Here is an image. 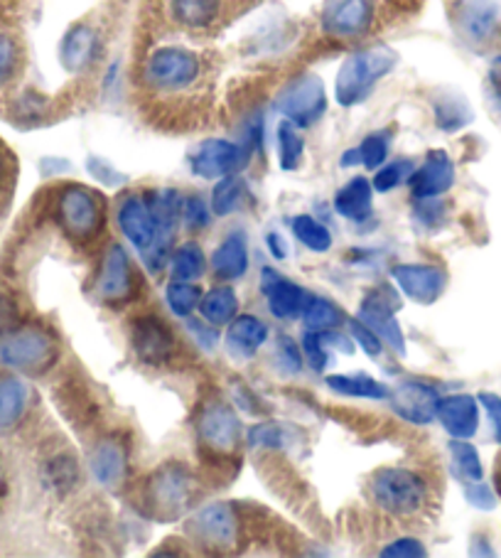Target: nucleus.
<instances>
[{
  "instance_id": "1",
  "label": "nucleus",
  "mask_w": 501,
  "mask_h": 558,
  "mask_svg": "<svg viewBox=\"0 0 501 558\" xmlns=\"http://www.w3.org/2000/svg\"><path fill=\"white\" fill-rule=\"evenodd\" d=\"M371 505L393 519H416L430 507V480L416 468H379L366 483Z\"/></svg>"
},
{
  "instance_id": "2",
  "label": "nucleus",
  "mask_w": 501,
  "mask_h": 558,
  "mask_svg": "<svg viewBox=\"0 0 501 558\" xmlns=\"http://www.w3.org/2000/svg\"><path fill=\"white\" fill-rule=\"evenodd\" d=\"M50 211L60 232L74 244H91L106 225V202L82 182H64L50 192Z\"/></svg>"
},
{
  "instance_id": "3",
  "label": "nucleus",
  "mask_w": 501,
  "mask_h": 558,
  "mask_svg": "<svg viewBox=\"0 0 501 558\" xmlns=\"http://www.w3.org/2000/svg\"><path fill=\"white\" fill-rule=\"evenodd\" d=\"M396 64L399 54L387 45L362 47V50L346 54L334 80V101L342 109H354L364 104L383 76L396 70Z\"/></svg>"
},
{
  "instance_id": "4",
  "label": "nucleus",
  "mask_w": 501,
  "mask_h": 558,
  "mask_svg": "<svg viewBox=\"0 0 501 558\" xmlns=\"http://www.w3.org/2000/svg\"><path fill=\"white\" fill-rule=\"evenodd\" d=\"M60 360V340L47 325L23 320L0 335V364L25 377H42Z\"/></svg>"
},
{
  "instance_id": "5",
  "label": "nucleus",
  "mask_w": 501,
  "mask_h": 558,
  "mask_svg": "<svg viewBox=\"0 0 501 558\" xmlns=\"http://www.w3.org/2000/svg\"><path fill=\"white\" fill-rule=\"evenodd\" d=\"M205 76V60L201 54L182 45H160L148 52L140 64V84L150 94L175 96L185 94Z\"/></svg>"
},
{
  "instance_id": "6",
  "label": "nucleus",
  "mask_w": 501,
  "mask_h": 558,
  "mask_svg": "<svg viewBox=\"0 0 501 558\" xmlns=\"http://www.w3.org/2000/svg\"><path fill=\"white\" fill-rule=\"evenodd\" d=\"M199 483L195 473L182 463L160 465L156 473L148 477V485L143 489L146 507L152 517L170 522L185 512H190L197 499Z\"/></svg>"
},
{
  "instance_id": "7",
  "label": "nucleus",
  "mask_w": 501,
  "mask_h": 558,
  "mask_svg": "<svg viewBox=\"0 0 501 558\" xmlns=\"http://www.w3.org/2000/svg\"><path fill=\"white\" fill-rule=\"evenodd\" d=\"M273 109L283 119L295 123L297 129H313L325 119L330 109V96H327L325 82L313 72L295 74L278 89L273 99Z\"/></svg>"
},
{
  "instance_id": "8",
  "label": "nucleus",
  "mask_w": 501,
  "mask_h": 558,
  "mask_svg": "<svg viewBox=\"0 0 501 558\" xmlns=\"http://www.w3.org/2000/svg\"><path fill=\"white\" fill-rule=\"evenodd\" d=\"M195 433L199 448L215 458H231L246 438L239 413L221 399H207L197 409Z\"/></svg>"
},
{
  "instance_id": "9",
  "label": "nucleus",
  "mask_w": 501,
  "mask_h": 558,
  "mask_svg": "<svg viewBox=\"0 0 501 558\" xmlns=\"http://www.w3.org/2000/svg\"><path fill=\"white\" fill-rule=\"evenodd\" d=\"M138 288V274L133 266L129 252L119 242H109L103 246L99 266H96L94 278V295L99 298V303L106 307H125L133 303Z\"/></svg>"
},
{
  "instance_id": "10",
  "label": "nucleus",
  "mask_w": 501,
  "mask_h": 558,
  "mask_svg": "<svg viewBox=\"0 0 501 558\" xmlns=\"http://www.w3.org/2000/svg\"><path fill=\"white\" fill-rule=\"evenodd\" d=\"M379 0H327L320 31L334 43H362L379 25Z\"/></svg>"
},
{
  "instance_id": "11",
  "label": "nucleus",
  "mask_w": 501,
  "mask_h": 558,
  "mask_svg": "<svg viewBox=\"0 0 501 558\" xmlns=\"http://www.w3.org/2000/svg\"><path fill=\"white\" fill-rule=\"evenodd\" d=\"M250 160H254V153L244 143L229 138H205L190 150L187 166L195 178L217 182L229 175H241L250 166Z\"/></svg>"
},
{
  "instance_id": "12",
  "label": "nucleus",
  "mask_w": 501,
  "mask_h": 558,
  "mask_svg": "<svg viewBox=\"0 0 501 558\" xmlns=\"http://www.w3.org/2000/svg\"><path fill=\"white\" fill-rule=\"evenodd\" d=\"M115 225H119L125 242L136 248L140 262H146L158 248V225L143 190L123 192L115 202Z\"/></svg>"
},
{
  "instance_id": "13",
  "label": "nucleus",
  "mask_w": 501,
  "mask_h": 558,
  "mask_svg": "<svg viewBox=\"0 0 501 558\" xmlns=\"http://www.w3.org/2000/svg\"><path fill=\"white\" fill-rule=\"evenodd\" d=\"M131 350L146 367L160 369L175 360L178 335L156 313H140L131 320Z\"/></svg>"
},
{
  "instance_id": "14",
  "label": "nucleus",
  "mask_w": 501,
  "mask_h": 558,
  "mask_svg": "<svg viewBox=\"0 0 501 558\" xmlns=\"http://www.w3.org/2000/svg\"><path fill=\"white\" fill-rule=\"evenodd\" d=\"M187 526L192 538L199 546L211 548V551H231V548L239 546L241 519L236 509L227 502H211L197 509Z\"/></svg>"
},
{
  "instance_id": "15",
  "label": "nucleus",
  "mask_w": 501,
  "mask_h": 558,
  "mask_svg": "<svg viewBox=\"0 0 501 558\" xmlns=\"http://www.w3.org/2000/svg\"><path fill=\"white\" fill-rule=\"evenodd\" d=\"M399 307L401 301L393 295V288L379 286L364 295L356 317H359L366 327H371V330L379 335V340L383 344H389V350L396 354H406V335H403V327L396 317Z\"/></svg>"
},
{
  "instance_id": "16",
  "label": "nucleus",
  "mask_w": 501,
  "mask_h": 558,
  "mask_svg": "<svg viewBox=\"0 0 501 558\" xmlns=\"http://www.w3.org/2000/svg\"><path fill=\"white\" fill-rule=\"evenodd\" d=\"M438 389L423 379H401L396 387L389 389L391 411L411 426H430L438 416Z\"/></svg>"
},
{
  "instance_id": "17",
  "label": "nucleus",
  "mask_w": 501,
  "mask_h": 558,
  "mask_svg": "<svg viewBox=\"0 0 501 558\" xmlns=\"http://www.w3.org/2000/svg\"><path fill=\"white\" fill-rule=\"evenodd\" d=\"M103 52V40L99 27L91 23H74L66 27L60 45H57V60L72 76H84L94 70Z\"/></svg>"
},
{
  "instance_id": "18",
  "label": "nucleus",
  "mask_w": 501,
  "mask_h": 558,
  "mask_svg": "<svg viewBox=\"0 0 501 558\" xmlns=\"http://www.w3.org/2000/svg\"><path fill=\"white\" fill-rule=\"evenodd\" d=\"M391 278L399 291L418 305H432L448 288L445 268L432 264H396Z\"/></svg>"
},
{
  "instance_id": "19",
  "label": "nucleus",
  "mask_w": 501,
  "mask_h": 558,
  "mask_svg": "<svg viewBox=\"0 0 501 558\" xmlns=\"http://www.w3.org/2000/svg\"><path fill=\"white\" fill-rule=\"evenodd\" d=\"M261 293L266 295L268 313L281 323L301 320L305 305L310 301V291H307V288L281 276L276 268L268 266L261 271Z\"/></svg>"
},
{
  "instance_id": "20",
  "label": "nucleus",
  "mask_w": 501,
  "mask_h": 558,
  "mask_svg": "<svg viewBox=\"0 0 501 558\" xmlns=\"http://www.w3.org/2000/svg\"><path fill=\"white\" fill-rule=\"evenodd\" d=\"M131 450L119 436H103L94 442L89 453V473L106 489H119L129 480Z\"/></svg>"
},
{
  "instance_id": "21",
  "label": "nucleus",
  "mask_w": 501,
  "mask_h": 558,
  "mask_svg": "<svg viewBox=\"0 0 501 558\" xmlns=\"http://www.w3.org/2000/svg\"><path fill=\"white\" fill-rule=\"evenodd\" d=\"M33 409V389L21 374L0 367V438L23 428Z\"/></svg>"
},
{
  "instance_id": "22",
  "label": "nucleus",
  "mask_w": 501,
  "mask_h": 558,
  "mask_svg": "<svg viewBox=\"0 0 501 558\" xmlns=\"http://www.w3.org/2000/svg\"><path fill=\"white\" fill-rule=\"evenodd\" d=\"M457 178L455 162L448 156L445 150H430L426 160L416 166L413 175L408 178V192L413 199H430V197H442L445 192L452 190Z\"/></svg>"
},
{
  "instance_id": "23",
  "label": "nucleus",
  "mask_w": 501,
  "mask_h": 558,
  "mask_svg": "<svg viewBox=\"0 0 501 558\" xmlns=\"http://www.w3.org/2000/svg\"><path fill=\"white\" fill-rule=\"evenodd\" d=\"M452 21L469 43H487L499 25L497 0H455Z\"/></svg>"
},
{
  "instance_id": "24",
  "label": "nucleus",
  "mask_w": 501,
  "mask_h": 558,
  "mask_svg": "<svg viewBox=\"0 0 501 558\" xmlns=\"http://www.w3.org/2000/svg\"><path fill=\"white\" fill-rule=\"evenodd\" d=\"M250 266V252H248V236L246 232H229L221 242L217 244L215 252L209 258V268L221 283H234L241 281L248 274Z\"/></svg>"
},
{
  "instance_id": "25",
  "label": "nucleus",
  "mask_w": 501,
  "mask_h": 558,
  "mask_svg": "<svg viewBox=\"0 0 501 558\" xmlns=\"http://www.w3.org/2000/svg\"><path fill=\"white\" fill-rule=\"evenodd\" d=\"M442 430L452 438L469 440L479 430V403L469 393H450L440 397L438 416Z\"/></svg>"
},
{
  "instance_id": "26",
  "label": "nucleus",
  "mask_w": 501,
  "mask_h": 558,
  "mask_svg": "<svg viewBox=\"0 0 501 558\" xmlns=\"http://www.w3.org/2000/svg\"><path fill=\"white\" fill-rule=\"evenodd\" d=\"M271 338V330L254 313H241L227 325V350L236 360H254Z\"/></svg>"
},
{
  "instance_id": "27",
  "label": "nucleus",
  "mask_w": 501,
  "mask_h": 558,
  "mask_svg": "<svg viewBox=\"0 0 501 558\" xmlns=\"http://www.w3.org/2000/svg\"><path fill=\"white\" fill-rule=\"evenodd\" d=\"M334 211L354 225H364L374 215V185L369 178L354 175L337 190L334 195Z\"/></svg>"
},
{
  "instance_id": "28",
  "label": "nucleus",
  "mask_w": 501,
  "mask_h": 558,
  "mask_svg": "<svg viewBox=\"0 0 501 558\" xmlns=\"http://www.w3.org/2000/svg\"><path fill=\"white\" fill-rule=\"evenodd\" d=\"M221 0H168L170 23L190 33H205L221 17Z\"/></svg>"
},
{
  "instance_id": "29",
  "label": "nucleus",
  "mask_w": 501,
  "mask_h": 558,
  "mask_svg": "<svg viewBox=\"0 0 501 558\" xmlns=\"http://www.w3.org/2000/svg\"><path fill=\"white\" fill-rule=\"evenodd\" d=\"M248 197H250V190L244 175L221 178L215 182V187H211V197H209L211 215L219 219L236 215V211H241L248 205Z\"/></svg>"
},
{
  "instance_id": "30",
  "label": "nucleus",
  "mask_w": 501,
  "mask_h": 558,
  "mask_svg": "<svg viewBox=\"0 0 501 558\" xmlns=\"http://www.w3.org/2000/svg\"><path fill=\"white\" fill-rule=\"evenodd\" d=\"M207 268H209V262H207L205 248H201V244L195 242V239H187V242H182L172 248L168 271H170V278H175V281L197 283L199 278L207 274Z\"/></svg>"
},
{
  "instance_id": "31",
  "label": "nucleus",
  "mask_w": 501,
  "mask_h": 558,
  "mask_svg": "<svg viewBox=\"0 0 501 558\" xmlns=\"http://www.w3.org/2000/svg\"><path fill=\"white\" fill-rule=\"evenodd\" d=\"M327 389L332 393H340V397L350 399H371V401H383L389 399V387L381 384L379 379L369 377V374L356 372V374H330L325 379Z\"/></svg>"
},
{
  "instance_id": "32",
  "label": "nucleus",
  "mask_w": 501,
  "mask_h": 558,
  "mask_svg": "<svg viewBox=\"0 0 501 558\" xmlns=\"http://www.w3.org/2000/svg\"><path fill=\"white\" fill-rule=\"evenodd\" d=\"M239 295L231 286H211L209 291L201 293V301H199V317L201 320H207L209 325L221 327V325H229L234 317L239 315Z\"/></svg>"
},
{
  "instance_id": "33",
  "label": "nucleus",
  "mask_w": 501,
  "mask_h": 558,
  "mask_svg": "<svg viewBox=\"0 0 501 558\" xmlns=\"http://www.w3.org/2000/svg\"><path fill=\"white\" fill-rule=\"evenodd\" d=\"M301 320L305 325V330L327 332V330H340L342 325H346V313L342 311L340 303L332 301V298L310 293V301H307Z\"/></svg>"
},
{
  "instance_id": "34",
  "label": "nucleus",
  "mask_w": 501,
  "mask_h": 558,
  "mask_svg": "<svg viewBox=\"0 0 501 558\" xmlns=\"http://www.w3.org/2000/svg\"><path fill=\"white\" fill-rule=\"evenodd\" d=\"M432 119L442 133H457L472 121V109L462 96L448 92L432 99Z\"/></svg>"
},
{
  "instance_id": "35",
  "label": "nucleus",
  "mask_w": 501,
  "mask_h": 558,
  "mask_svg": "<svg viewBox=\"0 0 501 558\" xmlns=\"http://www.w3.org/2000/svg\"><path fill=\"white\" fill-rule=\"evenodd\" d=\"M288 225H291L293 236L307 248V252H313V254L332 252L334 236H332L330 229H327L317 217L305 215V211H303V215L291 217Z\"/></svg>"
},
{
  "instance_id": "36",
  "label": "nucleus",
  "mask_w": 501,
  "mask_h": 558,
  "mask_svg": "<svg viewBox=\"0 0 501 558\" xmlns=\"http://www.w3.org/2000/svg\"><path fill=\"white\" fill-rule=\"evenodd\" d=\"M303 129H297L295 123L283 119L276 129V148H278V166L283 172H293L303 166L305 158V138Z\"/></svg>"
},
{
  "instance_id": "37",
  "label": "nucleus",
  "mask_w": 501,
  "mask_h": 558,
  "mask_svg": "<svg viewBox=\"0 0 501 558\" xmlns=\"http://www.w3.org/2000/svg\"><path fill=\"white\" fill-rule=\"evenodd\" d=\"M42 480L47 487L54 489V493H72L76 483H80V465H76V458L70 453L50 456L42 465Z\"/></svg>"
},
{
  "instance_id": "38",
  "label": "nucleus",
  "mask_w": 501,
  "mask_h": 558,
  "mask_svg": "<svg viewBox=\"0 0 501 558\" xmlns=\"http://www.w3.org/2000/svg\"><path fill=\"white\" fill-rule=\"evenodd\" d=\"M201 288L192 281H175L170 278V283L166 286V305L172 317L178 320H187L197 313L199 301H201Z\"/></svg>"
},
{
  "instance_id": "39",
  "label": "nucleus",
  "mask_w": 501,
  "mask_h": 558,
  "mask_svg": "<svg viewBox=\"0 0 501 558\" xmlns=\"http://www.w3.org/2000/svg\"><path fill=\"white\" fill-rule=\"evenodd\" d=\"M450 460L455 473L465 480V483H477V480L485 477V468H481V460L477 448L472 446L465 438H452L450 440Z\"/></svg>"
},
{
  "instance_id": "40",
  "label": "nucleus",
  "mask_w": 501,
  "mask_h": 558,
  "mask_svg": "<svg viewBox=\"0 0 501 558\" xmlns=\"http://www.w3.org/2000/svg\"><path fill=\"white\" fill-rule=\"evenodd\" d=\"M288 442H291V433L285 426L273 421L256 423L246 430V446L250 450H268V453H278V450H285Z\"/></svg>"
},
{
  "instance_id": "41",
  "label": "nucleus",
  "mask_w": 501,
  "mask_h": 558,
  "mask_svg": "<svg viewBox=\"0 0 501 558\" xmlns=\"http://www.w3.org/2000/svg\"><path fill=\"white\" fill-rule=\"evenodd\" d=\"M413 170H416V162L411 158H399V160H387L379 170H374V178H371V185L374 192H381V195H389L401 185H406L408 178L413 175Z\"/></svg>"
},
{
  "instance_id": "42",
  "label": "nucleus",
  "mask_w": 501,
  "mask_h": 558,
  "mask_svg": "<svg viewBox=\"0 0 501 558\" xmlns=\"http://www.w3.org/2000/svg\"><path fill=\"white\" fill-rule=\"evenodd\" d=\"M271 362L278 372L285 374V377H295V374H301L305 367L303 348H297V342L291 335H278L273 340Z\"/></svg>"
},
{
  "instance_id": "43",
  "label": "nucleus",
  "mask_w": 501,
  "mask_h": 558,
  "mask_svg": "<svg viewBox=\"0 0 501 558\" xmlns=\"http://www.w3.org/2000/svg\"><path fill=\"white\" fill-rule=\"evenodd\" d=\"M359 158H362V168L366 170H379L383 162L389 160L391 153V131L381 129V131H371L369 136H364L359 143Z\"/></svg>"
},
{
  "instance_id": "44",
  "label": "nucleus",
  "mask_w": 501,
  "mask_h": 558,
  "mask_svg": "<svg viewBox=\"0 0 501 558\" xmlns=\"http://www.w3.org/2000/svg\"><path fill=\"white\" fill-rule=\"evenodd\" d=\"M17 182V160L13 150L0 141V221H3L8 205H11Z\"/></svg>"
},
{
  "instance_id": "45",
  "label": "nucleus",
  "mask_w": 501,
  "mask_h": 558,
  "mask_svg": "<svg viewBox=\"0 0 501 558\" xmlns=\"http://www.w3.org/2000/svg\"><path fill=\"white\" fill-rule=\"evenodd\" d=\"M239 143L254 153V156H261L266 150V117L264 111H250L239 129Z\"/></svg>"
},
{
  "instance_id": "46",
  "label": "nucleus",
  "mask_w": 501,
  "mask_h": 558,
  "mask_svg": "<svg viewBox=\"0 0 501 558\" xmlns=\"http://www.w3.org/2000/svg\"><path fill=\"white\" fill-rule=\"evenodd\" d=\"M211 207L201 195H190L185 197V205H182V227L187 229L190 234L205 232L211 221Z\"/></svg>"
},
{
  "instance_id": "47",
  "label": "nucleus",
  "mask_w": 501,
  "mask_h": 558,
  "mask_svg": "<svg viewBox=\"0 0 501 558\" xmlns=\"http://www.w3.org/2000/svg\"><path fill=\"white\" fill-rule=\"evenodd\" d=\"M303 357L305 362L310 364V369L315 374H322L330 367V352H327V340H325V332H317V330H305L303 335Z\"/></svg>"
},
{
  "instance_id": "48",
  "label": "nucleus",
  "mask_w": 501,
  "mask_h": 558,
  "mask_svg": "<svg viewBox=\"0 0 501 558\" xmlns=\"http://www.w3.org/2000/svg\"><path fill=\"white\" fill-rule=\"evenodd\" d=\"M346 330H350V338L359 344L364 350L366 357L371 360H379L383 354V342L379 340V335H376L371 327H366L359 317H346Z\"/></svg>"
},
{
  "instance_id": "49",
  "label": "nucleus",
  "mask_w": 501,
  "mask_h": 558,
  "mask_svg": "<svg viewBox=\"0 0 501 558\" xmlns=\"http://www.w3.org/2000/svg\"><path fill=\"white\" fill-rule=\"evenodd\" d=\"M86 170H89V175H91L94 180H99L101 185L113 187V190H119V187L125 185V182H129V178H125L123 172L115 170L109 160L99 158V156H89V158H86Z\"/></svg>"
},
{
  "instance_id": "50",
  "label": "nucleus",
  "mask_w": 501,
  "mask_h": 558,
  "mask_svg": "<svg viewBox=\"0 0 501 558\" xmlns=\"http://www.w3.org/2000/svg\"><path fill=\"white\" fill-rule=\"evenodd\" d=\"M185 327L190 332V338L195 340V344L199 350L205 352H215L217 344H219V332L215 325H209L207 320H201V317H187Z\"/></svg>"
},
{
  "instance_id": "51",
  "label": "nucleus",
  "mask_w": 501,
  "mask_h": 558,
  "mask_svg": "<svg viewBox=\"0 0 501 558\" xmlns=\"http://www.w3.org/2000/svg\"><path fill=\"white\" fill-rule=\"evenodd\" d=\"M413 215L420 221L423 227H438L445 219V205H442L440 197H430V199H413Z\"/></svg>"
},
{
  "instance_id": "52",
  "label": "nucleus",
  "mask_w": 501,
  "mask_h": 558,
  "mask_svg": "<svg viewBox=\"0 0 501 558\" xmlns=\"http://www.w3.org/2000/svg\"><path fill=\"white\" fill-rule=\"evenodd\" d=\"M428 548L423 546L420 538L416 536H399L381 548V556H401V558H418L426 556Z\"/></svg>"
},
{
  "instance_id": "53",
  "label": "nucleus",
  "mask_w": 501,
  "mask_h": 558,
  "mask_svg": "<svg viewBox=\"0 0 501 558\" xmlns=\"http://www.w3.org/2000/svg\"><path fill=\"white\" fill-rule=\"evenodd\" d=\"M479 403L485 407L491 428H494V438L501 446V397H497V393H479Z\"/></svg>"
},
{
  "instance_id": "54",
  "label": "nucleus",
  "mask_w": 501,
  "mask_h": 558,
  "mask_svg": "<svg viewBox=\"0 0 501 558\" xmlns=\"http://www.w3.org/2000/svg\"><path fill=\"white\" fill-rule=\"evenodd\" d=\"M465 497H467V502L472 507H477V509H491V507H494V493H491L487 485H481L479 480H477L475 485H467Z\"/></svg>"
},
{
  "instance_id": "55",
  "label": "nucleus",
  "mask_w": 501,
  "mask_h": 558,
  "mask_svg": "<svg viewBox=\"0 0 501 558\" xmlns=\"http://www.w3.org/2000/svg\"><path fill=\"white\" fill-rule=\"evenodd\" d=\"M266 246H268V254H271L276 262H285L288 258V242L278 229L266 232Z\"/></svg>"
},
{
  "instance_id": "56",
  "label": "nucleus",
  "mask_w": 501,
  "mask_h": 558,
  "mask_svg": "<svg viewBox=\"0 0 501 558\" xmlns=\"http://www.w3.org/2000/svg\"><path fill=\"white\" fill-rule=\"evenodd\" d=\"M342 168H356L362 166V158H359V148H350L342 153V160H340Z\"/></svg>"
},
{
  "instance_id": "57",
  "label": "nucleus",
  "mask_w": 501,
  "mask_h": 558,
  "mask_svg": "<svg viewBox=\"0 0 501 558\" xmlns=\"http://www.w3.org/2000/svg\"><path fill=\"white\" fill-rule=\"evenodd\" d=\"M497 64H499V66H501V57H497Z\"/></svg>"
}]
</instances>
